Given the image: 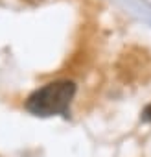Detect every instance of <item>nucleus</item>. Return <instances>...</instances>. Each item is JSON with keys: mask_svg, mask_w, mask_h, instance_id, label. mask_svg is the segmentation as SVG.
<instances>
[{"mask_svg": "<svg viewBox=\"0 0 151 157\" xmlns=\"http://www.w3.org/2000/svg\"><path fill=\"white\" fill-rule=\"evenodd\" d=\"M76 94V83L70 80L52 82L37 89L26 102V109L39 117H50L64 113Z\"/></svg>", "mask_w": 151, "mask_h": 157, "instance_id": "obj_1", "label": "nucleus"}, {"mask_svg": "<svg viewBox=\"0 0 151 157\" xmlns=\"http://www.w3.org/2000/svg\"><path fill=\"white\" fill-rule=\"evenodd\" d=\"M142 118H144L145 122H151V104L145 105V109L142 111Z\"/></svg>", "mask_w": 151, "mask_h": 157, "instance_id": "obj_2", "label": "nucleus"}]
</instances>
